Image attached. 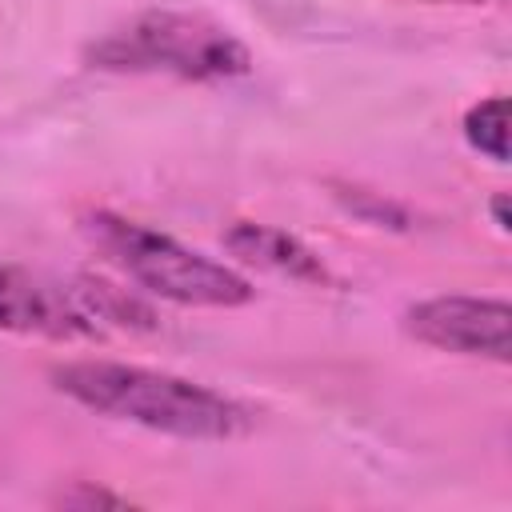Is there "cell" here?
I'll return each instance as SVG.
<instances>
[{
	"instance_id": "8992f818",
	"label": "cell",
	"mask_w": 512,
	"mask_h": 512,
	"mask_svg": "<svg viewBox=\"0 0 512 512\" xmlns=\"http://www.w3.org/2000/svg\"><path fill=\"white\" fill-rule=\"evenodd\" d=\"M224 248L244 260V264H256L260 272H272V276H288L296 284H332V272L328 264L292 232L284 228H272V224H256V220H236L228 232H224Z\"/></svg>"
},
{
	"instance_id": "9c48e42d",
	"label": "cell",
	"mask_w": 512,
	"mask_h": 512,
	"mask_svg": "<svg viewBox=\"0 0 512 512\" xmlns=\"http://www.w3.org/2000/svg\"><path fill=\"white\" fill-rule=\"evenodd\" d=\"M504 204H508V196L500 192V196L492 200V216H496V228H500V232H508V212H504Z\"/></svg>"
},
{
	"instance_id": "30bf717a",
	"label": "cell",
	"mask_w": 512,
	"mask_h": 512,
	"mask_svg": "<svg viewBox=\"0 0 512 512\" xmlns=\"http://www.w3.org/2000/svg\"><path fill=\"white\" fill-rule=\"evenodd\" d=\"M424 4H484V0H424Z\"/></svg>"
},
{
	"instance_id": "277c9868",
	"label": "cell",
	"mask_w": 512,
	"mask_h": 512,
	"mask_svg": "<svg viewBox=\"0 0 512 512\" xmlns=\"http://www.w3.org/2000/svg\"><path fill=\"white\" fill-rule=\"evenodd\" d=\"M140 296L92 276H52L24 264H0V328L44 340H96L104 332L152 328Z\"/></svg>"
},
{
	"instance_id": "5b68a950",
	"label": "cell",
	"mask_w": 512,
	"mask_h": 512,
	"mask_svg": "<svg viewBox=\"0 0 512 512\" xmlns=\"http://www.w3.org/2000/svg\"><path fill=\"white\" fill-rule=\"evenodd\" d=\"M404 328H408V336H416L428 348L504 364L512 308L500 296H464V292L428 296L404 312Z\"/></svg>"
},
{
	"instance_id": "ba28073f",
	"label": "cell",
	"mask_w": 512,
	"mask_h": 512,
	"mask_svg": "<svg viewBox=\"0 0 512 512\" xmlns=\"http://www.w3.org/2000/svg\"><path fill=\"white\" fill-rule=\"evenodd\" d=\"M60 504H80V508H92V504H108V508H124L128 500H124V496H112V492H96V488L80 484L76 492H64V496H60Z\"/></svg>"
},
{
	"instance_id": "3957f363",
	"label": "cell",
	"mask_w": 512,
	"mask_h": 512,
	"mask_svg": "<svg viewBox=\"0 0 512 512\" xmlns=\"http://www.w3.org/2000/svg\"><path fill=\"white\" fill-rule=\"evenodd\" d=\"M80 232L108 264H116L132 284H140L160 300L184 308H240L256 296L252 284L232 264H220L180 244L176 236L156 232L120 212L88 208L80 216Z\"/></svg>"
},
{
	"instance_id": "6da1fadb",
	"label": "cell",
	"mask_w": 512,
	"mask_h": 512,
	"mask_svg": "<svg viewBox=\"0 0 512 512\" xmlns=\"http://www.w3.org/2000/svg\"><path fill=\"white\" fill-rule=\"evenodd\" d=\"M52 388L100 416L140 424L176 440H236L252 428V412L240 400L200 380L140 364L68 360L52 368Z\"/></svg>"
},
{
	"instance_id": "52a82bcc",
	"label": "cell",
	"mask_w": 512,
	"mask_h": 512,
	"mask_svg": "<svg viewBox=\"0 0 512 512\" xmlns=\"http://www.w3.org/2000/svg\"><path fill=\"white\" fill-rule=\"evenodd\" d=\"M464 140H468L480 156L504 164V160H508V100H504V96H484V100H476V104L464 112Z\"/></svg>"
},
{
	"instance_id": "7a4b0ae2",
	"label": "cell",
	"mask_w": 512,
	"mask_h": 512,
	"mask_svg": "<svg viewBox=\"0 0 512 512\" xmlns=\"http://www.w3.org/2000/svg\"><path fill=\"white\" fill-rule=\"evenodd\" d=\"M100 72H140L176 80H232L252 72L248 44L220 20L188 8H148L88 44Z\"/></svg>"
}]
</instances>
